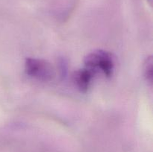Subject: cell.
Returning <instances> with one entry per match:
<instances>
[{"instance_id": "6da1fadb", "label": "cell", "mask_w": 153, "mask_h": 152, "mask_svg": "<svg viewBox=\"0 0 153 152\" xmlns=\"http://www.w3.org/2000/svg\"><path fill=\"white\" fill-rule=\"evenodd\" d=\"M85 65L94 72L100 70L105 75L111 76L114 69V61L111 55L106 52L97 51L91 53L85 58Z\"/></svg>"}, {"instance_id": "7a4b0ae2", "label": "cell", "mask_w": 153, "mask_h": 152, "mask_svg": "<svg viewBox=\"0 0 153 152\" xmlns=\"http://www.w3.org/2000/svg\"><path fill=\"white\" fill-rule=\"evenodd\" d=\"M25 72L31 77L38 80H49L54 75V70L50 63L36 58H28L25 64Z\"/></svg>"}, {"instance_id": "3957f363", "label": "cell", "mask_w": 153, "mask_h": 152, "mask_svg": "<svg viewBox=\"0 0 153 152\" xmlns=\"http://www.w3.org/2000/svg\"><path fill=\"white\" fill-rule=\"evenodd\" d=\"M94 73L95 72L93 70L90 69L88 67L79 70L75 73L73 76L74 82L81 91L85 92L88 90Z\"/></svg>"}, {"instance_id": "277c9868", "label": "cell", "mask_w": 153, "mask_h": 152, "mask_svg": "<svg viewBox=\"0 0 153 152\" xmlns=\"http://www.w3.org/2000/svg\"><path fill=\"white\" fill-rule=\"evenodd\" d=\"M145 75L146 79L152 82V58H149L146 61V66H145Z\"/></svg>"}]
</instances>
